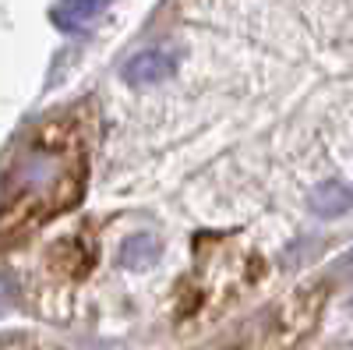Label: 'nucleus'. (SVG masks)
<instances>
[{"label":"nucleus","instance_id":"39448f33","mask_svg":"<svg viewBox=\"0 0 353 350\" xmlns=\"http://www.w3.org/2000/svg\"><path fill=\"white\" fill-rule=\"evenodd\" d=\"M159 255V241L152 237V233H134V237H128L121 244V262L128 269H145V266H152Z\"/></svg>","mask_w":353,"mask_h":350},{"label":"nucleus","instance_id":"423d86ee","mask_svg":"<svg viewBox=\"0 0 353 350\" xmlns=\"http://www.w3.org/2000/svg\"><path fill=\"white\" fill-rule=\"evenodd\" d=\"M343 269H350V273H353V251L346 255V262H343Z\"/></svg>","mask_w":353,"mask_h":350},{"label":"nucleus","instance_id":"f03ea898","mask_svg":"<svg viewBox=\"0 0 353 350\" xmlns=\"http://www.w3.org/2000/svg\"><path fill=\"white\" fill-rule=\"evenodd\" d=\"M176 71V53L170 50H141L124 64V81L134 89H149V85L166 81Z\"/></svg>","mask_w":353,"mask_h":350},{"label":"nucleus","instance_id":"7ed1b4c3","mask_svg":"<svg viewBox=\"0 0 353 350\" xmlns=\"http://www.w3.org/2000/svg\"><path fill=\"white\" fill-rule=\"evenodd\" d=\"M110 4H113V0H61V4L50 11V18H53V25L61 28V32L81 36L88 28V21H96Z\"/></svg>","mask_w":353,"mask_h":350},{"label":"nucleus","instance_id":"f257e3e1","mask_svg":"<svg viewBox=\"0 0 353 350\" xmlns=\"http://www.w3.org/2000/svg\"><path fill=\"white\" fill-rule=\"evenodd\" d=\"M85 184V145L78 121L53 117L0 173V244L74 206Z\"/></svg>","mask_w":353,"mask_h":350},{"label":"nucleus","instance_id":"20e7f679","mask_svg":"<svg viewBox=\"0 0 353 350\" xmlns=\"http://www.w3.org/2000/svg\"><path fill=\"white\" fill-rule=\"evenodd\" d=\"M350 202H353V195H350L346 184H339V181H325V184H321V188L311 195V209H314L318 216L332 220V216H343V213L350 209Z\"/></svg>","mask_w":353,"mask_h":350},{"label":"nucleus","instance_id":"0eeeda50","mask_svg":"<svg viewBox=\"0 0 353 350\" xmlns=\"http://www.w3.org/2000/svg\"><path fill=\"white\" fill-rule=\"evenodd\" d=\"M8 311V304H4V298H0V315H4Z\"/></svg>","mask_w":353,"mask_h":350}]
</instances>
